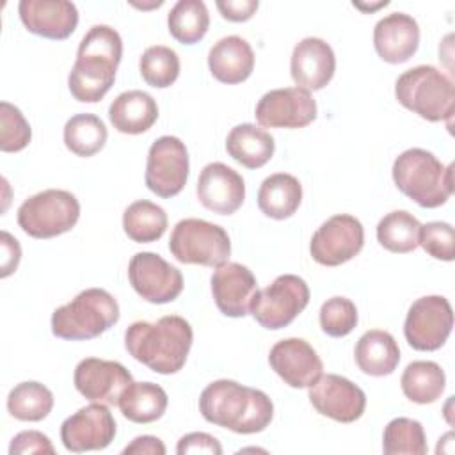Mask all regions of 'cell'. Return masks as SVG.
Wrapping results in <instances>:
<instances>
[{
  "label": "cell",
  "mask_w": 455,
  "mask_h": 455,
  "mask_svg": "<svg viewBox=\"0 0 455 455\" xmlns=\"http://www.w3.org/2000/svg\"><path fill=\"white\" fill-rule=\"evenodd\" d=\"M309 402L322 416L339 423L359 419L366 409L364 391L347 377L327 373L309 386Z\"/></svg>",
  "instance_id": "15"
},
{
  "label": "cell",
  "mask_w": 455,
  "mask_h": 455,
  "mask_svg": "<svg viewBox=\"0 0 455 455\" xmlns=\"http://www.w3.org/2000/svg\"><path fill=\"white\" fill-rule=\"evenodd\" d=\"M11 455H25V453H55V448L48 435L39 430H23L16 434L9 446Z\"/></svg>",
  "instance_id": "41"
},
{
  "label": "cell",
  "mask_w": 455,
  "mask_h": 455,
  "mask_svg": "<svg viewBox=\"0 0 455 455\" xmlns=\"http://www.w3.org/2000/svg\"><path fill=\"white\" fill-rule=\"evenodd\" d=\"M76 391L89 402L117 405L124 389L133 382L132 373L117 361L100 357L82 359L73 375Z\"/></svg>",
  "instance_id": "17"
},
{
  "label": "cell",
  "mask_w": 455,
  "mask_h": 455,
  "mask_svg": "<svg viewBox=\"0 0 455 455\" xmlns=\"http://www.w3.org/2000/svg\"><path fill=\"white\" fill-rule=\"evenodd\" d=\"M53 409L52 391L36 380L16 384L7 396V411L20 421H41Z\"/></svg>",
  "instance_id": "33"
},
{
  "label": "cell",
  "mask_w": 455,
  "mask_h": 455,
  "mask_svg": "<svg viewBox=\"0 0 455 455\" xmlns=\"http://www.w3.org/2000/svg\"><path fill=\"white\" fill-rule=\"evenodd\" d=\"M302 201L300 181L288 172L267 176L258 190V206L270 219L284 220L291 217Z\"/></svg>",
  "instance_id": "28"
},
{
  "label": "cell",
  "mask_w": 455,
  "mask_h": 455,
  "mask_svg": "<svg viewBox=\"0 0 455 455\" xmlns=\"http://www.w3.org/2000/svg\"><path fill=\"white\" fill-rule=\"evenodd\" d=\"M124 455H165L164 443L155 435H139L124 450Z\"/></svg>",
  "instance_id": "45"
},
{
  "label": "cell",
  "mask_w": 455,
  "mask_h": 455,
  "mask_svg": "<svg viewBox=\"0 0 455 455\" xmlns=\"http://www.w3.org/2000/svg\"><path fill=\"white\" fill-rule=\"evenodd\" d=\"M391 172L398 190L421 208H437L453 194V165H443L427 149H405L396 156Z\"/></svg>",
  "instance_id": "4"
},
{
  "label": "cell",
  "mask_w": 455,
  "mask_h": 455,
  "mask_svg": "<svg viewBox=\"0 0 455 455\" xmlns=\"http://www.w3.org/2000/svg\"><path fill=\"white\" fill-rule=\"evenodd\" d=\"M80 217L78 199L60 188H48L25 199L18 208V224L32 238H53L75 228Z\"/></svg>",
  "instance_id": "7"
},
{
  "label": "cell",
  "mask_w": 455,
  "mask_h": 455,
  "mask_svg": "<svg viewBox=\"0 0 455 455\" xmlns=\"http://www.w3.org/2000/svg\"><path fill=\"white\" fill-rule=\"evenodd\" d=\"M123 229L137 243L156 242L167 229V213L156 203L135 201L123 213Z\"/></svg>",
  "instance_id": "31"
},
{
  "label": "cell",
  "mask_w": 455,
  "mask_h": 455,
  "mask_svg": "<svg viewBox=\"0 0 455 455\" xmlns=\"http://www.w3.org/2000/svg\"><path fill=\"white\" fill-rule=\"evenodd\" d=\"M419 220L412 213L405 210H395L379 220L377 240L384 249L391 252H412L419 245Z\"/></svg>",
  "instance_id": "35"
},
{
  "label": "cell",
  "mask_w": 455,
  "mask_h": 455,
  "mask_svg": "<svg viewBox=\"0 0 455 455\" xmlns=\"http://www.w3.org/2000/svg\"><path fill=\"white\" fill-rule=\"evenodd\" d=\"M178 455H187V453H210V455H220L222 446L217 441V437L206 434V432H192L183 435L178 441L176 446Z\"/></svg>",
  "instance_id": "42"
},
{
  "label": "cell",
  "mask_w": 455,
  "mask_h": 455,
  "mask_svg": "<svg viewBox=\"0 0 455 455\" xmlns=\"http://www.w3.org/2000/svg\"><path fill=\"white\" fill-rule=\"evenodd\" d=\"M453 327V311L443 295H427L412 302L403 323L407 343L419 352L441 348Z\"/></svg>",
  "instance_id": "10"
},
{
  "label": "cell",
  "mask_w": 455,
  "mask_h": 455,
  "mask_svg": "<svg viewBox=\"0 0 455 455\" xmlns=\"http://www.w3.org/2000/svg\"><path fill=\"white\" fill-rule=\"evenodd\" d=\"M188 151L185 144L172 135L158 137L148 151L146 187L160 197L178 196L188 180Z\"/></svg>",
  "instance_id": "11"
},
{
  "label": "cell",
  "mask_w": 455,
  "mask_h": 455,
  "mask_svg": "<svg viewBox=\"0 0 455 455\" xmlns=\"http://www.w3.org/2000/svg\"><path fill=\"white\" fill-rule=\"evenodd\" d=\"M228 155L247 169L263 167L275 151L274 137L256 124L243 123L231 128L226 137Z\"/></svg>",
  "instance_id": "27"
},
{
  "label": "cell",
  "mask_w": 455,
  "mask_h": 455,
  "mask_svg": "<svg viewBox=\"0 0 455 455\" xmlns=\"http://www.w3.org/2000/svg\"><path fill=\"white\" fill-rule=\"evenodd\" d=\"M199 203L219 215L235 213L245 199L243 178L222 162H212L203 167L197 180Z\"/></svg>",
  "instance_id": "19"
},
{
  "label": "cell",
  "mask_w": 455,
  "mask_h": 455,
  "mask_svg": "<svg viewBox=\"0 0 455 455\" xmlns=\"http://www.w3.org/2000/svg\"><path fill=\"white\" fill-rule=\"evenodd\" d=\"M20 258L21 249L18 240L7 231H2V277L11 275L18 268Z\"/></svg>",
  "instance_id": "44"
},
{
  "label": "cell",
  "mask_w": 455,
  "mask_h": 455,
  "mask_svg": "<svg viewBox=\"0 0 455 455\" xmlns=\"http://www.w3.org/2000/svg\"><path fill=\"white\" fill-rule=\"evenodd\" d=\"M355 364L371 377L391 375L400 363V348L396 339L380 329L366 331L355 343Z\"/></svg>",
  "instance_id": "26"
},
{
  "label": "cell",
  "mask_w": 455,
  "mask_h": 455,
  "mask_svg": "<svg viewBox=\"0 0 455 455\" xmlns=\"http://www.w3.org/2000/svg\"><path fill=\"white\" fill-rule=\"evenodd\" d=\"M309 304V286L295 274H283L251 302L252 318L265 329L277 331L290 325Z\"/></svg>",
  "instance_id": "9"
},
{
  "label": "cell",
  "mask_w": 455,
  "mask_h": 455,
  "mask_svg": "<svg viewBox=\"0 0 455 455\" xmlns=\"http://www.w3.org/2000/svg\"><path fill=\"white\" fill-rule=\"evenodd\" d=\"M263 128H304L316 119V101L300 87H284L265 92L254 110Z\"/></svg>",
  "instance_id": "16"
},
{
  "label": "cell",
  "mask_w": 455,
  "mask_h": 455,
  "mask_svg": "<svg viewBox=\"0 0 455 455\" xmlns=\"http://www.w3.org/2000/svg\"><path fill=\"white\" fill-rule=\"evenodd\" d=\"M139 71L148 85L165 89L172 85L180 75V57L169 46H149L139 59Z\"/></svg>",
  "instance_id": "36"
},
{
  "label": "cell",
  "mask_w": 455,
  "mask_h": 455,
  "mask_svg": "<svg viewBox=\"0 0 455 455\" xmlns=\"http://www.w3.org/2000/svg\"><path fill=\"white\" fill-rule=\"evenodd\" d=\"M116 437V419L108 405L92 402L68 416L60 425V441L68 451L82 453L107 448Z\"/></svg>",
  "instance_id": "14"
},
{
  "label": "cell",
  "mask_w": 455,
  "mask_h": 455,
  "mask_svg": "<svg viewBox=\"0 0 455 455\" xmlns=\"http://www.w3.org/2000/svg\"><path fill=\"white\" fill-rule=\"evenodd\" d=\"M199 411L208 423L236 434L261 432L274 418V403L267 393L229 379L213 380L203 389Z\"/></svg>",
  "instance_id": "1"
},
{
  "label": "cell",
  "mask_w": 455,
  "mask_h": 455,
  "mask_svg": "<svg viewBox=\"0 0 455 455\" xmlns=\"http://www.w3.org/2000/svg\"><path fill=\"white\" fill-rule=\"evenodd\" d=\"M107 126L94 114H76L64 124V144L66 148L82 158L92 156L103 149L107 142Z\"/></svg>",
  "instance_id": "32"
},
{
  "label": "cell",
  "mask_w": 455,
  "mask_h": 455,
  "mask_svg": "<svg viewBox=\"0 0 455 455\" xmlns=\"http://www.w3.org/2000/svg\"><path fill=\"white\" fill-rule=\"evenodd\" d=\"M357 325V307L347 297L327 299L320 307V327L327 336L343 338Z\"/></svg>",
  "instance_id": "39"
},
{
  "label": "cell",
  "mask_w": 455,
  "mask_h": 455,
  "mask_svg": "<svg viewBox=\"0 0 455 455\" xmlns=\"http://www.w3.org/2000/svg\"><path fill=\"white\" fill-rule=\"evenodd\" d=\"M258 0H217V9L228 21H247L258 9Z\"/></svg>",
  "instance_id": "43"
},
{
  "label": "cell",
  "mask_w": 455,
  "mask_h": 455,
  "mask_svg": "<svg viewBox=\"0 0 455 455\" xmlns=\"http://www.w3.org/2000/svg\"><path fill=\"white\" fill-rule=\"evenodd\" d=\"M364 245V229L359 219L348 213L329 217L311 236V258L323 267L350 261Z\"/></svg>",
  "instance_id": "12"
},
{
  "label": "cell",
  "mask_w": 455,
  "mask_h": 455,
  "mask_svg": "<svg viewBox=\"0 0 455 455\" xmlns=\"http://www.w3.org/2000/svg\"><path fill=\"white\" fill-rule=\"evenodd\" d=\"M210 73L222 84H240L254 69V52L240 36L219 39L208 52Z\"/></svg>",
  "instance_id": "24"
},
{
  "label": "cell",
  "mask_w": 455,
  "mask_h": 455,
  "mask_svg": "<svg viewBox=\"0 0 455 455\" xmlns=\"http://www.w3.org/2000/svg\"><path fill=\"white\" fill-rule=\"evenodd\" d=\"M171 254L185 265L220 267L231 254L228 231L203 219L180 220L169 238Z\"/></svg>",
  "instance_id": "8"
},
{
  "label": "cell",
  "mask_w": 455,
  "mask_h": 455,
  "mask_svg": "<svg viewBox=\"0 0 455 455\" xmlns=\"http://www.w3.org/2000/svg\"><path fill=\"white\" fill-rule=\"evenodd\" d=\"M20 20L25 28L46 39H66L78 25V11L68 0H21Z\"/></svg>",
  "instance_id": "21"
},
{
  "label": "cell",
  "mask_w": 455,
  "mask_h": 455,
  "mask_svg": "<svg viewBox=\"0 0 455 455\" xmlns=\"http://www.w3.org/2000/svg\"><path fill=\"white\" fill-rule=\"evenodd\" d=\"M400 384L403 395L411 402L427 405L441 398L446 386V375L434 361H412L403 370Z\"/></svg>",
  "instance_id": "30"
},
{
  "label": "cell",
  "mask_w": 455,
  "mask_h": 455,
  "mask_svg": "<svg viewBox=\"0 0 455 455\" xmlns=\"http://www.w3.org/2000/svg\"><path fill=\"white\" fill-rule=\"evenodd\" d=\"M32 130L21 110L9 101L0 103V149L16 153L28 146Z\"/></svg>",
  "instance_id": "38"
},
{
  "label": "cell",
  "mask_w": 455,
  "mask_h": 455,
  "mask_svg": "<svg viewBox=\"0 0 455 455\" xmlns=\"http://www.w3.org/2000/svg\"><path fill=\"white\" fill-rule=\"evenodd\" d=\"M132 288L151 304H167L183 290L181 272L156 252H137L128 263Z\"/></svg>",
  "instance_id": "13"
},
{
  "label": "cell",
  "mask_w": 455,
  "mask_h": 455,
  "mask_svg": "<svg viewBox=\"0 0 455 455\" xmlns=\"http://www.w3.org/2000/svg\"><path fill=\"white\" fill-rule=\"evenodd\" d=\"M167 27L171 36L181 44H196L210 27V14L201 0H180L169 11Z\"/></svg>",
  "instance_id": "34"
},
{
  "label": "cell",
  "mask_w": 455,
  "mask_h": 455,
  "mask_svg": "<svg viewBox=\"0 0 455 455\" xmlns=\"http://www.w3.org/2000/svg\"><path fill=\"white\" fill-rule=\"evenodd\" d=\"M270 368L290 387H309L323 371V363L316 350L302 338L277 341L268 352Z\"/></svg>",
  "instance_id": "18"
},
{
  "label": "cell",
  "mask_w": 455,
  "mask_h": 455,
  "mask_svg": "<svg viewBox=\"0 0 455 455\" xmlns=\"http://www.w3.org/2000/svg\"><path fill=\"white\" fill-rule=\"evenodd\" d=\"M418 243L425 249L427 254H430L435 259L451 261L455 256V235L451 224L448 222L434 220L421 224Z\"/></svg>",
  "instance_id": "40"
},
{
  "label": "cell",
  "mask_w": 455,
  "mask_h": 455,
  "mask_svg": "<svg viewBox=\"0 0 455 455\" xmlns=\"http://www.w3.org/2000/svg\"><path fill=\"white\" fill-rule=\"evenodd\" d=\"M119 320L117 300L103 288H87L52 315V332L60 339H92Z\"/></svg>",
  "instance_id": "6"
},
{
  "label": "cell",
  "mask_w": 455,
  "mask_h": 455,
  "mask_svg": "<svg viewBox=\"0 0 455 455\" xmlns=\"http://www.w3.org/2000/svg\"><path fill=\"white\" fill-rule=\"evenodd\" d=\"M334 71L336 57L329 43L320 37H304L295 44L290 60V73L300 89H323L332 80Z\"/></svg>",
  "instance_id": "22"
},
{
  "label": "cell",
  "mask_w": 455,
  "mask_h": 455,
  "mask_svg": "<svg viewBox=\"0 0 455 455\" xmlns=\"http://www.w3.org/2000/svg\"><path fill=\"white\" fill-rule=\"evenodd\" d=\"M256 277L242 263L226 261L212 275V295L219 311L231 318L245 316L256 295Z\"/></svg>",
  "instance_id": "20"
},
{
  "label": "cell",
  "mask_w": 455,
  "mask_h": 455,
  "mask_svg": "<svg viewBox=\"0 0 455 455\" xmlns=\"http://www.w3.org/2000/svg\"><path fill=\"white\" fill-rule=\"evenodd\" d=\"M121 57L119 32L108 25L91 27L78 44L76 60L68 76L73 98L82 103L100 101L114 85Z\"/></svg>",
  "instance_id": "2"
},
{
  "label": "cell",
  "mask_w": 455,
  "mask_h": 455,
  "mask_svg": "<svg viewBox=\"0 0 455 455\" xmlns=\"http://www.w3.org/2000/svg\"><path fill=\"white\" fill-rule=\"evenodd\" d=\"M108 119L117 132L139 135L156 123L158 105L153 96L144 91H124L110 103Z\"/></svg>",
  "instance_id": "25"
},
{
  "label": "cell",
  "mask_w": 455,
  "mask_h": 455,
  "mask_svg": "<svg viewBox=\"0 0 455 455\" xmlns=\"http://www.w3.org/2000/svg\"><path fill=\"white\" fill-rule=\"evenodd\" d=\"M395 96L402 107L430 123L451 121L455 89L450 76L434 66H414L395 82Z\"/></svg>",
  "instance_id": "5"
},
{
  "label": "cell",
  "mask_w": 455,
  "mask_h": 455,
  "mask_svg": "<svg viewBox=\"0 0 455 455\" xmlns=\"http://www.w3.org/2000/svg\"><path fill=\"white\" fill-rule=\"evenodd\" d=\"M382 450L386 455H425L427 437L419 421L411 418H395L384 428Z\"/></svg>",
  "instance_id": "37"
},
{
  "label": "cell",
  "mask_w": 455,
  "mask_h": 455,
  "mask_svg": "<svg viewBox=\"0 0 455 455\" xmlns=\"http://www.w3.org/2000/svg\"><path fill=\"white\" fill-rule=\"evenodd\" d=\"M194 339L190 323L178 315L156 322H133L124 331L128 354L155 373H178L187 361Z\"/></svg>",
  "instance_id": "3"
},
{
  "label": "cell",
  "mask_w": 455,
  "mask_h": 455,
  "mask_svg": "<svg viewBox=\"0 0 455 455\" xmlns=\"http://www.w3.org/2000/svg\"><path fill=\"white\" fill-rule=\"evenodd\" d=\"M123 416L133 423H153L167 409V393L155 382H132L119 398Z\"/></svg>",
  "instance_id": "29"
},
{
  "label": "cell",
  "mask_w": 455,
  "mask_h": 455,
  "mask_svg": "<svg viewBox=\"0 0 455 455\" xmlns=\"http://www.w3.org/2000/svg\"><path fill=\"white\" fill-rule=\"evenodd\" d=\"M373 46L379 57L389 64L407 62L419 46L418 21L405 12L380 18L373 28Z\"/></svg>",
  "instance_id": "23"
}]
</instances>
